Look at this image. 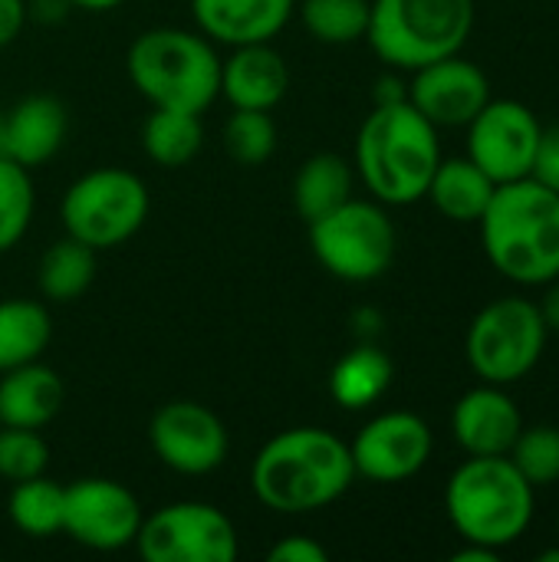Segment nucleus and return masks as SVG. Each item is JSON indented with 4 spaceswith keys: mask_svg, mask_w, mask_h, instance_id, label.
<instances>
[{
    "mask_svg": "<svg viewBox=\"0 0 559 562\" xmlns=\"http://www.w3.org/2000/svg\"><path fill=\"white\" fill-rule=\"evenodd\" d=\"M356 481L349 445L326 428H287L250 464V491L273 514H313L336 504Z\"/></svg>",
    "mask_w": 559,
    "mask_h": 562,
    "instance_id": "obj_1",
    "label": "nucleus"
},
{
    "mask_svg": "<svg viewBox=\"0 0 559 562\" xmlns=\"http://www.w3.org/2000/svg\"><path fill=\"white\" fill-rule=\"evenodd\" d=\"M491 267L517 286L559 277V194L534 178L497 184L481 221Z\"/></svg>",
    "mask_w": 559,
    "mask_h": 562,
    "instance_id": "obj_2",
    "label": "nucleus"
},
{
    "mask_svg": "<svg viewBox=\"0 0 559 562\" xmlns=\"http://www.w3.org/2000/svg\"><path fill=\"white\" fill-rule=\"evenodd\" d=\"M441 161L438 128L405 99L372 105L356 135V171L369 194L385 207H405L425 198Z\"/></svg>",
    "mask_w": 559,
    "mask_h": 562,
    "instance_id": "obj_3",
    "label": "nucleus"
},
{
    "mask_svg": "<svg viewBox=\"0 0 559 562\" xmlns=\"http://www.w3.org/2000/svg\"><path fill=\"white\" fill-rule=\"evenodd\" d=\"M125 69L152 109L201 115L221 95V56L201 30L155 26L138 33L125 53Z\"/></svg>",
    "mask_w": 559,
    "mask_h": 562,
    "instance_id": "obj_4",
    "label": "nucleus"
},
{
    "mask_svg": "<svg viewBox=\"0 0 559 562\" xmlns=\"http://www.w3.org/2000/svg\"><path fill=\"white\" fill-rule=\"evenodd\" d=\"M534 507L537 491L507 454L468 458L455 468L445 487V510L458 537L497 553L527 533Z\"/></svg>",
    "mask_w": 559,
    "mask_h": 562,
    "instance_id": "obj_5",
    "label": "nucleus"
},
{
    "mask_svg": "<svg viewBox=\"0 0 559 562\" xmlns=\"http://www.w3.org/2000/svg\"><path fill=\"white\" fill-rule=\"evenodd\" d=\"M474 30V0H372L366 40L392 66L415 72L465 49Z\"/></svg>",
    "mask_w": 559,
    "mask_h": 562,
    "instance_id": "obj_6",
    "label": "nucleus"
},
{
    "mask_svg": "<svg viewBox=\"0 0 559 562\" xmlns=\"http://www.w3.org/2000/svg\"><path fill=\"white\" fill-rule=\"evenodd\" d=\"M148 188L135 171L92 168L66 188L59 217L69 237L99 254L132 240L148 221Z\"/></svg>",
    "mask_w": 559,
    "mask_h": 562,
    "instance_id": "obj_7",
    "label": "nucleus"
},
{
    "mask_svg": "<svg viewBox=\"0 0 559 562\" xmlns=\"http://www.w3.org/2000/svg\"><path fill=\"white\" fill-rule=\"evenodd\" d=\"M547 339L550 329L534 300L501 296L471 319L465 336V356L481 382L507 389L537 369Z\"/></svg>",
    "mask_w": 559,
    "mask_h": 562,
    "instance_id": "obj_8",
    "label": "nucleus"
},
{
    "mask_svg": "<svg viewBox=\"0 0 559 562\" xmlns=\"http://www.w3.org/2000/svg\"><path fill=\"white\" fill-rule=\"evenodd\" d=\"M310 247L326 273L346 283H372L395 260V224L385 204L349 198L336 211L310 221Z\"/></svg>",
    "mask_w": 559,
    "mask_h": 562,
    "instance_id": "obj_9",
    "label": "nucleus"
},
{
    "mask_svg": "<svg viewBox=\"0 0 559 562\" xmlns=\"http://www.w3.org/2000/svg\"><path fill=\"white\" fill-rule=\"evenodd\" d=\"M135 547L145 562H234L237 530L214 504L178 501L142 517Z\"/></svg>",
    "mask_w": 559,
    "mask_h": 562,
    "instance_id": "obj_10",
    "label": "nucleus"
},
{
    "mask_svg": "<svg viewBox=\"0 0 559 562\" xmlns=\"http://www.w3.org/2000/svg\"><path fill=\"white\" fill-rule=\"evenodd\" d=\"M468 158L494 181L530 178L540 145V119L517 99H491L468 125Z\"/></svg>",
    "mask_w": 559,
    "mask_h": 562,
    "instance_id": "obj_11",
    "label": "nucleus"
},
{
    "mask_svg": "<svg viewBox=\"0 0 559 562\" xmlns=\"http://www.w3.org/2000/svg\"><path fill=\"white\" fill-rule=\"evenodd\" d=\"M142 517L138 497L109 477L72 481L63 497V533L96 553H119L132 547Z\"/></svg>",
    "mask_w": 559,
    "mask_h": 562,
    "instance_id": "obj_12",
    "label": "nucleus"
},
{
    "mask_svg": "<svg viewBox=\"0 0 559 562\" xmlns=\"http://www.w3.org/2000/svg\"><path fill=\"white\" fill-rule=\"evenodd\" d=\"M148 445L155 458L185 477H204L227 461L231 438L224 422L201 402H168L152 415Z\"/></svg>",
    "mask_w": 559,
    "mask_h": 562,
    "instance_id": "obj_13",
    "label": "nucleus"
},
{
    "mask_svg": "<svg viewBox=\"0 0 559 562\" xmlns=\"http://www.w3.org/2000/svg\"><path fill=\"white\" fill-rule=\"evenodd\" d=\"M435 448L428 422L415 412H382L359 428L349 445L356 477L372 484H402L415 477Z\"/></svg>",
    "mask_w": 559,
    "mask_h": 562,
    "instance_id": "obj_14",
    "label": "nucleus"
},
{
    "mask_svg": "<svg viewBox=\"0 0 559 562\" xmlns=\"http://www.w3.org/2000/svg\"><path fill=\"white\" fill-rule=\"evenodd\" d=\"M409 102L435 128H465L491 102V82L478 63L455 53L412 72Z\"/></svg>",
    "mask_w": 559,
    "mask_h": 562,
    "instance_id": "obj_15",
    "label": "nucleus"
},
{
    "mask_svg": "<svg viewBox=\"0 0 559 562\" xmlns=\"http://www.w3.org/2000/svg\"><path fill=\"white\" fill-rule=\"evenodd\" d=\"M524 428V415L517 402L504 392V385L481 382L465 392L451 408V435L468 458H501L514 448Z\"/></svg>",
    "mask_w": 559,
    "mask_h": 562,
    "instance_id": "obj_16",
    "label": "nucleus"
},
{
    "mask_svg": "<svg viewBox=\"0 0 559 562\" xmlns=\"http://www.w3.org/2000/svg\"><path fill=\"white\" fill-rule=\"evenodd\" d=\"M198 30L211 43H270L293 16V0H191Z\"/></svg>",
    "mask_w": 559,
    "mask_h": 562,
    "instance_id": "obj_17",
    "label": "nucleus"
},
{
    "mask_svg": "<svg viewBox=\"0 0 559 562\" xmlns=\"http://www.w3.org/2000/svg\"><path fill=\"white\" fill-rule=\"evenodd\" d=\"M234 53L221 59V95L231 109L270 112L290 89L287 59L270 43L231 46Z\"/></svg>",
    "mask_w": 559,
    "mask_h": 562,
    "instance_id": "obj_18",
    "label": "nucleus"
},
{
    "mask_svg": "<svg viewBox=\"0 0 559 562\" xmlns=\"http://www.w3.org/2000/svg\"><path fill=\"white\" fill-rule=\"evenodd\" d=\"M66 138V109L53 95H26L0 119V155L23 168L46 165Z\"/></svg>",
    "mask_w": 559,
    "mask_h": 562,
    "instance_id": "obj_19",
    "label": "nucleus"
},
{
    "mask_svg": "<svg viewBox=\"0 0 559 562\" xmlns=\"http://www.w3.org/2000/svg\"><path fill=\"white\" fill-rule=\"evenodd\" d=\"M63 408V382L43 362H26L0 372V425L3 428H46Z\"/></svg>",
    "mask_w": 559,
    "mask_h": 562,
    "instance_id": "obj_20",
    "label": "nucleus"
},
{
    "mask_svg": "<svg viewBox=\"0 0 559 562\" xmlns=\"http://www.w3.org/2000/svg\"><path fill=\"white\" fill-rule=\"evenodd\" d=\"M494 181L465 155V158H441L425 198L435 204L438 214H445L455 224H478L491 194H494Z\"/></svg>",
    "mask_w": 559,
    "mask_h": 562,
    "instance_id": "obj_21",
    "label": "nucleus"
},
{
    "mask_svg": "<svg viewBox=\"0 0 559 562\" xmlns=\"http://www.w3.org/2000/svg\"><path fill=\"white\" fill-rule=\"evenodd\" d=\"M392 375H395V366L392 359L372 346V342H362L356 349H349L329 372V395L339 408L346 412H362L369 405H376L389 385H392Z\"/></svg>",
    "mask_w": 559,
    "mask_h": 562,
    "instance_id": "obj_22",
    "label": "nucleus"
},
{
    "mask_svg": "<svg viewBox=\"0 0 559 562\" xmlns=\"http://www.w3.org/2000/svg\"><path fill=\"white\" fill-rule=\"evenodd\" d=\"M353 165L343 155L333 151H320L313 158H306L293 178V204L297 214L310 224L329 211H336L339 204H346L353 198Z\"/></svg>",
    "mask_w": 559,
    "mask_h": 562,
    "instance_id": "obj_23",
    "label": "nucleus"
},
{
    "mask_svg": "<svg viewBox=\"0 0 559 562\" xmlns=\"http://www.w3.org/2000/svg\"><path fill=\"white\" fill-rule=\"evenodd\" d=\"M53 339V319L36 300H0V372L40 362Z\"/></svg>",
    "mask_w": 559,
    "mask_h": 562,
    "instance_id": "obj_24",
    "label": "nucleus"
},
{
    "mask_svg": "<svg viewBox=\"0 0 559 562\" xmlns=\"http://www.w3.org/2000/svg\"><path fill=\"white\" fill-rule=\"evenodd\" d=\"M92 280H96V250L69 234L63 240L49 244L46 254L40 257L36 283L49 303L79 300L92 286Z\"/></svg>",
    "mask_w": 559,
    "mask_h": 562,
    "instance_id": "obj_25",
    "label": "nucleus"
},
{
    "mask_svg": "<svg viewBox=\"0 0 559 562\" xmlns=\"http://www.w3.org/2000/svg\"><path fill=\"white\" fill-rule=\"evenodd\" d=\"M201 145H204V125L201 115L194 112L152 109V115L142 125V148L161 168L188 165L201 151Z\"/></svg>",
    "mask_w": 559,
    "mask_h": 562,
    "instance_id": "obj_26",
    "label": "nucleus"
},
{
    "mask_svg": "<svg viewBox=\"0 0 559 562\" xmlns=\"http://www.w3.org/2000/svg\"><path fill=\"white\" fill-rule=\"evenodd\" d=\"M63 497L66 487H59L49 477H30L13 484L10 501H7V514L10 524L36 540H46L53 533H63Z\"/></svg>",
    "mask_w": 559,
    "mask_h": 562,
    "instance_id": "obj_27",
    "label": "nucleus"
},
{
    "mask_svg": "<svg viewBox=\"0 0 559 562\" xmlns=\"http://www.w3.org/2000/svg\"><path fill=\"white\" fill-rule=\"evenodd\" d=\"M372 0H303L300 20L306 33L326 46H349L366 40Z\"/></svg>",
    "mask_w": 559,
    "mask_h": 562,
    "instance_id": "obj_28",
    "label": "nucleus"
},
{
    "mask_svg": "<svg viewBox=\"0 0 559 562\" xmlns=\"http://www.w3.org/2000/svg\"><path fill=\"white\" fill-rule=\"evenodd\" d=\"M36 211V191L30 168L0 155V254L13 250L30 231Z\"/></svg>",
    "mask_w": 559,
    "mask_h": 562,
    "instance_id": "obj_29",
    "label": "nucleus"
},
{
    "mask_svg": "<svg viewBox=\"0 0 559 562\" xmlns=\"http://www.w3.org/2000/svg\"><path fill=\"white\" fill-rule=\"evenodd\" d=\"M224 148L237 165L257 168L277 151V125L270 112L260 109H234L224 122Z\"/></svg>",
    "mask_w": 559,
    "mask_h": 562,
    "instance_id": "obj_30",
    "label": "nucleus"
},
{
    "mask_svg": "<svg viewBox=\"0 0 559 562\" xmlns=\"http://www.w3.org/2000/svg\"><path fill=\"white\" fill-rule=\"evenodd\" d=\"M507 458L530 481L534 491L554 487V484H559V428L557 425L521 428Z\"/></svg>",
    "mask_w": 559,
    "mask_h": 562,
    "instance_id": "obj_31",
    "label": "nucleus"
},
{
    "mask_svg": "<svg viewBox=\"0 0 559 562\" xmlns=\"http://www.w3.org/2000/svg\"><path fill=\"white\" fill-rule=\"evenodd\" d=\"M49 464V448L33 428H3L0 425V477L10 484L40 477Z\"/></svg>",
    "mask_w": 559,
    "mask_h": 562,
    "instance_id": "obj_32",
    "label": "nucleus"
},
{
    "mask_svg": "<svg viewBox=\"0 0 559 562\" xmlns=\"http://www.w3.org/2000/svg\"><path fill=\"white\" fill-rule=\"evenodd\" d=\"M530 178L559 194V125H550V128L540 132V145H537V155H534Z\"/></svg>",
    "mask_w": 559,
    "mask_h": 562,
    "instance_id": "obj_33",
    "label": "nucleus"
},
{
    "mask_svg": "<svg viewBox=\"0 0 559 562\" xmlns=\"http://www.w3.org/2000/svg\"><path fill=\"white\" fill-rule=\"evenodd\" d=\"M270 562H326L329 550L323 543H316L313 537H283L280 543H273L267 550Z\"/></svg>",
    "mask_w": 559,
    "mask_h": 562,
    "instance_id": "obj_34",
    "label": "nucleus"
},
{
    "mask_svg": "<svg viewBox=\"0 0 559 562\" xmlns=\"http://www.w3.org/2000/svg\"><path fill=\"white\" fill-rule=\"evenodd\" d=\"M26 16H30L26 0H0V49L10 46L20 36Z\"/></svg>",
    "mask_w": 559,
    "mask_h": 562,
    "instance_id": "obj_35",
    "label": "nucleus"
},
{
    "mask_svg": "<svg viewBox=\"0 0 559 562\" xmlns=\"http://www.w3.org/2000/svg\"><path fill=\"white\" fill-rule=\"evenodd\" d=\"M405 99H409V82H402L399 76H382L376 82V105H392Z\"/></svg>",
    "mask_w": 559,
    "mask_h": 562,
    "instance_id": "obj_36",
    "label": "nucleus"
},
{
    "mask_svg": "<svg viewBox=\"0 0 559 562\" xmlns=\"http://www.w3.org/2000/svg\"><path fill=\"white\" fill-rule=\"evenodd\" d=\"M544 286H547V293H544V303H537V306H540V313H544L547 329H550V333H559V277H554V280L544 283Z\"/></svg>",
    "mask_w": 559,
    "mask_h": 562,
    "instance_id": "obj_37",
    "label": "nucleus"
},
{
    "mask_svg": "<svg viewBox=\"0 0 559 562\" xmlns=\"http://www.w3.org/2000/svg\"><path fill=\"white\" fill-rule=\"evenodd\" d=\"M451 560L455 562H497L501 560V553H497V550H491V547H481V543H468V540H465V547H461V550H455V553H451Z\"/></svg>",
    "mask_w": 559,
    "mask_h": 562,
    "instance_id": "obj_38",
    "label": "nucleus"
},
{
    "mask_svg": "<svg viewBox=\"0 0 559 562\" xmlns=\"http://www.w3.org/2000/svg\"><path fill=\"white\" fill-rule=\"evenodd\" d=\"M26 10L40 20H63L69 10V0H30Z\"/></svg>",
    "mask_w": 559,
    "mask_h": 562,
    "instance_id": "obj_39",
    "label": "nucleus"
},
{
    "mask_svg": "<svg viewBox=\"0 0 559 562\" xmlns=\"http://www.w3.org/2000/svg\"><path fill=\"white\" fill-rule=\"evenodd\" d=\"M125 0H69V7L76 10H89V13H105V10H115L122 7Z\"/></svg>",
    "mask_w": 559,
    "mask_h": 562,
    "instance_id": "obj_40",
    "label": "nucleus"
},
{
    "mask_svg": "<svg viewBox=\"0 0 559 562\" xmlns=\"http://www.w3.org/2000/svg\"><path fill=\"white\" fill-rule=\"evenodd\" d=\"M540 562H559V550H544L540 557H537Z\"/></svg>",
    "mask_w": 559,
    "mask_h": 562,
    "instance_id": "obj_41",
    "label": "nucleus"
},
{
    "mask_svg": "<svg viewBox=\"0 0 559 562\" xmlns=\"http://www.w3.org/2000/svg\"><path fill=\"white\" fill-rule=\"evenodd\" d=\"M557 530H559V520H557Z\"/></svg>",
    "mask_w": 559,
    "mask_h": 562,
    "instance_id": "obj_42",
    "label": "nucleus"
}]
</instances>
